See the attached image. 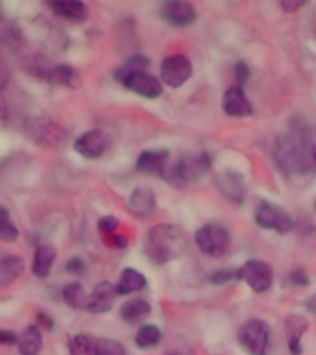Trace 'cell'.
<instances>
[{"label": "cell", "instance_id": "cell-22", "mask_svg": "<svg viewBox=\"0 0 316 355\" xmlns=\"http://www.w3.org/2000/svg\"><path fill=\"white\" fill-rule=\"evenodd\" d=\"M144 287H146V277L141 272L133 270V268H124L115 285L116 294H121V296L122 294H132L137 293V291H143Z\"/></svg>", "mask_w": 316, "mask_h": 355}, {"label": "cell", "instance_id": "cell-31", "mask_svg": "<svg viewBox=\"0 0 316 355\" xmlns=\"http://www.w3.org/2000/svg\"><path fill=\"white\" fill-rule=\"evenodd\" d=\"M65 270L69 272V274H72V276H82V274H85V270H87V266H85V263H83L80 257H72V259L67 261Z\"/></svg>", "mask_w": 316, "mask_h": 355}, {"label": "cell", "instance_id": "cell-7", "mask_svg": "<svg viewBox=\"0 0 316 355\" xmlns=\"http://www.w3.org/2000/svg\"><path fill=\"white\" fill-rule=\"evenodd\" d=\"M193 74V65L187 55H168L161 63V78L168 87H179Z\"/></svg>", "mask_w": 316, "mask_h": 355}, {"label": "cell", "instance_id": "cell-43", "mask_svg": "<svg viewBox=\"0 0 316 355\" xmlns=\"http://www.w3.org/2000/svg\"><path fill=\"white\" fill-rule=\"evenodd\" d=\"M307 305H309V309L313 311V313H316V296H313V298L309 300V304H307Z\"/></svg>", "mask_w": 316, "mask_h": 355}, {"label": "cell", "instance_id": "cell-35", "mask_svg": "<svg viewBox=\"0 0 316 355\" xmlns=\"http://www.w3.org/2000/svg\"><path fill=\"white\" fill-rule=\"evenodd\" d=\"M19 340V335L8 329H0V346H13Z\"/></svg>", "mask_w": 316, "mask_h": 355}, {"label": "cell", "instance_id": "cell-10", "mask_svg": "<svg viewBox=\"0 0 316 355\" xmlns=\"http://www.w3.org/2000/svg\"><path fill=\"white\" fill-rule=\"evenodd\" d=\"M28 133L35 143L50 146V148H55L65 141V132L55 122L46 121V119H37V121L30 122Z\"/></svg>", "mask_w": 316, "mask_h": 355}, {"label": "cell", "instance_id": "cell-25", "mask_svg": "<svg viewBox=\"0 0 316 355\" xmlns=\"http://www.w3.org/2000/svg\"><path fill=\"white\" fill-rule=\"evenodd\" d=\"M63 302H65L71 309H83L87 307L89 296L85 293V288L80 285V283H69L65 288H63Z\"/></svg>", "mask_w": 316, "mask_h": 355}, {"label": "cell", "instance_id": "cell-42", "mask_svg": "<svg viewBox=\"0 0 316 355\" xmlns=\"http://www.w3.org/2000/svg\"><path fill=\"white\" fill-rule=\"evenodd\" d=\"M113 243H115V246H119V248H122V246H126V237L124 235H115L113 237Z\"/></svg>", "mask_w": 316, "mask_h": 355}, {"label": "cell", "instance_id": "cell-17", "mask_svg": "<svg viewBox=\"0 0 316 355\" xmlns=\"http://www.w3.org/2000/svg\"><path fill=\"white\" fill-rule=\"evenodd\" d=\"M49 8L61 19H67L71 22L87 21L89 10L87 6L80 0H58V2H49Z\"/></svg>", "mask_w": 316, "mask_h": 355}, {"label": "cell", "instance_id": "cell-27", "mask_svg": "<svg viewBox=\"0 0 316 355\" xmlns=\"http://www.w3.org/2000/svg\"><path fill=\"white\" fill-rule=\"evenodd\" d=\"M96 340L91 335L80 333L69 340V354L71 355H94Z\"/></svg>", "mask_w": 316, "mask_h": 355}, {"label": "cell", "instance_id": "cell-3", "mask_svg": "<svg viewBox=\"0 0 316 355\" xmlns=\"http://www.w3.org/2000/svg\"><path fill=\"white\" fill-rule=\"evenodd\" d=\"M211 159L207 154H198V155H183L168 166L163 174V180L176 187H185L187 183L196 182L200 178L204 176L205 172L209 171Z\"/></svg>", "mask_w": 316, "mask_h": 355}, {"label": "cell", "instance_id": "cell-15", "mask_svg": "<svg viewBox=\"0 0 316 355\" xmlns=\"http://www.w3.org/2000/svg\"><path fill=\"white\" fill-rule=\"evenodd\" d=\"M216 187L220 193L233 202H240L244 198V180L238 172L222 171L215 176Z\"/></svg>", "mask_w": 316, "mask_h": 355}, {"label": "cell", "instance_id": "cell-24", "mask_svg": "<svg viewBox=\"0 0 316 355\" xmlns=\"http://www.w3.org/2000/svg\"><path fill=\"white\" fill-rule=\"evenodd\" d=\"M54 261H55L54 246H49V244L39 246V248L35 250V255H33V266H32L33 274H35L37 277H46L50 274V270H52Z\"/></svg>", "mask_w": 316, "mask_h": 355}, {"label": "cell", "instance_id": "cell-26", "mask_svg": "<svg viewBox=\"0 0 316 355\" xmlns=\"http://www.w3.org/2000/svg\"><path fill=\"white\" fill-rule=\"evenodd\" d=\"M161 340V331L159 327L154 326V324H144V326L139 327L137 335H135V344H137L141 349H150L157 346Z\"/></svg>", "mask_w": 316, "mask_h": 355}, {"label": "cell", "instance_id": "cell-30", "mask_svg": "<svg viewBox=\"0 0 316 355\" xmlns=\"http://www.w3.org/2000/svg\"><path fill=\"white\" fill-rule=\"evenodd\" d=\"M94 355H128L124 346L121 343H116L113 338H98L96 340V349Z\"/></svg>", "mask_w": 316, "mask_h": 355}, {"label": "cell", "instance_id": "cell-40", "mask_svg": "<svg viewBox=\"0 0 316 355\" xmlns=\"http://www.w3.org/2000/svg\"><path fill=\"white\" fill-rule=\"evenodd\" d=\"M4 119H8V105H6L4 96L0 93V121H4Z\"/></svg>", "mask_w": 316, "mask_h": 355}, {"label": "cell", "instance_id": "cell-32", "mask_svg": "<svg viewBox=\"0 0 316 355\" xmlns=\"http://www.w3.org/2000/svg\"><path fill=\"white\" fill-rule=\"evenodd\" d=\"M237 277V272L235 270H216L213 272L209 276L211 283H215V285H222V283L233 282Z\"/></svg>", "mask_w": 316, "mask_h": 355}, {"label": "cell", "instance_id": "cell-37", "mask_svg": "<svg viewBox=\"0 0 316 355\" xmlns=\"http://www.w3.org/2000/svg\"><path fill=\"white\" fill-rule=\"evenodd\" d=\"M248 67H246V63H237V80L238 82H246L248 80Z\"/></svg>", "mask_w": 316, "mask_h": 355}, {"label": "cell", "instance_id": "cell-36", "mask_svg": "<svg viewBox=\"0 0 316 355\" xmlns=\"http://www.w3.org/2000/svg\"><path fill=\"white\" fill-rule=\"evenodd\" d=\"M288 282L292 283V285H309V277L305 276V272L298 270H292L288 274Z\"/></svg>", "mask_w": 316, "mask_h": 355}, {"label": "cell", "instance_id": "cell-33", "mask_svg": "<svg viewBox=\"0 0 316 355\" xmlns=\"http://www.w3.org/2000/svg\"><path fill=\"white\" fill-rule=\"evenodd\" d=\"M116 227H119V218H115V216H102L98 220V230L102 233L115 232Z\"/></svg>", "mask_w": 316, "mask_h": 355}, {"label": "cell", "instance_id": "cell-6", "mask_svg": "<svg viewBox=\"0 0 316 355\" xmlns=\"http://www.w3.org/2000/svg\"><path fill=\"white\" fill-rule=\"evenodd\" d=\"M255 222L257 226L265 227V230H274L277 233H288L292 230L294 222L287 211H283L277 205L266 204L261 202L255 209Z\"/></svg>", "mask_w": 316, "mask_h": 355}, {"label": "cell", "instance_id": "cell-5", "mask_svg": "<svg viewBox=\"0 0 316 355\" xmlns=\"http://www.w3.org/2000/svg\"><path fill=\"white\" fill-rule=\"evenodd\" d=\"M196 244L205 255L220 257L229 244V232L222 224H205L196 232Z\"/></svg>", "mask_w": 316, "mask_h": 355}, {"label": "cell", "instance_id": "cell-14", "mask_svg": "<svg viewBox=\"0 0 316 355\" xmlns=\"http://www.w3.org/2000/svg\"><path fill=\"white\" fill-rule=\"evenodd\" d=\"M166 168H168V150H150L139 155L137 171L143 174H155L163 178Z\"/></svg>", "mask_w": 316, "mask_h": 355}, {"label": "cell", "instance_id": "cell-34", "mask_svg": "<svg viewBox=\"0 0 316 355\" xmlns=\"http://www.w3.org/2000/svg\"><path fill=\"white\" fill-rule=\"evenodd\" d=\"M8 82H10V67L0 58V93H4Z\"/></svg>", "mask_w": 316, "mask_h": 355}, {"label": "cell", "instance_id": "cell-41", "mask_svg": "<svg viewBox=\"0 0 316 355\" xmlns=\"http://www.w3.org/2000/svg\"><path fill=\"white\" fill-rule=\"evenodd\" d=\"M165 355H194V352L188 348H176L170 349V352H166Z\"/></svg>", "mask_w": 316, "mask_h": 355}, {"label": "cell", "instance_id": "cell-20", "mask_svg": "<svg viewBox=\"0 0 316 355\" xmlns=\"http://www.w3.org/2000/svg\"><path fill=\"white\" fill-rule=\"evenodd\" d=\"M130 209L139 216H148L154 213L155 209V196L152 193V189L139 187L135 189L130 196Z\"/></svg>", "mask_w": 316, "mask_h": 355}, {"label": "cell", "instance_id": "cell-2", "mask_svg": "<svg viewBox=\"0 0 316 355\" xmlns=\"http://www.w3.org/2000/svg\"><path fill=\"white\" fill-rule=\"evenodd\" d=\"M187 244L185 232L172 224H159L146 233L144 239V254L154 265H165L176 259Z\"/></svg>", "mask_w": 316, "mask_h": 355}, {"label": "cell", "instance_id": "cell-9", "mask_svg": "<svg viewBox=\"0 0 316 355\" xmlns=\"http://www.w3.org/2000/svg\"><path fill=\"white\" fill-rule=\"evenodd\" d=\"M111 144L109 135L102 130H91V132L82 133L74 143V148L80 155L87 157V159H96L107 152Z\"/></svg>", "mask_w": 316, "mask_h": 355}, {"label": "cell", "instance_id": "cell-4", "mask_svg": "<svg viewBox=\"0 0 316 355\" xmlns=\"http://www.w3.org/2000/svg\"><path fill=\"white\" fill-rule=\"evenodd\" d=\"M238 344L249 355H266L270 346V329L268 324L257 318H249L238 329Z\"/></svg>", "mask_w": 316, "mask_h": 355}, {"label": "cell", "instance_id": "cell-12", "mask_svg": "<svg viewBox=\"0 0 316 355\" xmlns=\"http://www.w3.org/2000/svg\"><path fill=\"white\" fill-rule=\"evenodd\" d=\"M122 83H124V87L141 94L144 98H157L163 93V85H161L159 80L144 71L133 72L128 78H124Z\"/></svg>", "mask_w": 316, "mask_h": 355}, {"label": "cell", "instance_id": "cell-18", "mask_svg": "<svg viewBox=\"0 0 316 355\" xmlns=\"http://www.w3.org/2000/svg\"><path fill=\"white\" fill-rule=\"evenodd\" d=\"M46 80L54 85H61V87L78 89L82 85V78L78 74V71L71 65H58L49 69L46 72Z\"/></svg>", "mask_w": 316, "mask_h": 355}, {"label": "cell", "instance_id": "cell-8", "mask_svg": "<svg viewBox=\"0 0 316 355\" xmlns=\"http://www.w3.org/2000/svg\"><path fill=\"white\" fill-rule=\"evenodd\" d=\"M237 277L254 288L255 293H265L272 287V268L265 261H248L237 270Z\"/></svg>", "mask_w": 316, "mask_h": 355}, {"label": "cell", "instance_id": "cell-39", "mask_svg": "<svg viewBox=\"0 0 316 355\" xmlns=\"http://www.w3.org/2000/svg\"><path fill=\"white\" fill-rule=\"evenodd\" d=\"M301 6H304V2H281V8L285 11H296L298 10V8H301Z\"/></svg>", "mask_w": 316, "mask_h": 355}, {"label": "cell", "instance_id": "cell-16", "mask_svg": "<svg viewBox=\"0 0 316 355\" xmlns=\"http://www.w3.org/2000/svg\"><path fill=\"white\" fill-rule=\"evenodd\" d=\"M222 107L229 116H248L252 115V104L240 87L227 89L222 98Z\"/></svg>", "mask_w": 316, "mask_h": 355}, {"label": "cell", "instance_id": "cell-19", "mask_svg": "<svg viewBox=\"0 0 316 355\" xmlns=\"http://www.w3.org/2000/svg\"><path fill=\"white\" fill-rule=\"evenodd\" d=\"M17 348L21 355H39L43 348V335L39 331L37 326H26L19 333Z\"/></svg>", "mask_w": 316, "mask_h": 355}, {"label": "cell", "instance_id": "cell-23", "mask_svg": "<svg viewBox=\"0 0 316 355\" xmlns=\"http://www.w3.org/2000/svg\"><path fill=\"white\" fill-rule=\"evenodd\" d=\"M150 311L152 307L146 300L133 298L121 307V318L128 324H139L150 315Z\"/></svg>", "mask_w": 316, "mask_h": 355}, {"label": "cell", "instance_id": "cell-29", "mask_svg": "<svg viewBox=\"0 0 316 355\" xmlns=\"http://www.w3.org/2000/svg\"><path fill=\"white\" fill-rule=\"evenodd\" d=\"M148 65H150V61L146 60V58H143V55H135V58H130V60H128L121 69H116L115 78L119 80V82H122L124 78H128L130 74H133V72L144 71Z\"/></svg>", "mask_w": 316, "mask_h": 355}, {"label": "cell", "instance_id": "cell-13", "mask_svg": "<svg viewBox=\"0 0 316 355\" xmlns=\"http://www.w3.org/2000/svg\"><path fill=\"white\" fill-rule=\"evenodd\" d=\"M116 298V288L113 283L109 282H102L98 283L94 291L89 296L87 307L85 311L89 313H94V315H98V313H105V311H109L113 307V302Z\"/></svg>", "mask_w": 316, "mask_h": 355}, {"label": "cell", "instance_id": "cell-38", "mask_svg": "<svg viewBox=\"0 0 316 355\" xmlns=\"http://www.w3.org/2000/svg\"><path fill=\"white\" fill-rule=\"evenodd\" d=\"M37 322L39 324H44V327H46L49 331L52 329V327H54V322H52V318H49V315H44V313H39Z\"/></svg>", "mask_w": 316, "mask_h": 355}, {"label": "cell", "instance_id": "cell-11", "mask_svg": "<svg viewBox=\"0 0 316 355\" xmlns=\"http://www.w3.org/2000/svg\"><path fill=\"white\" fill-rule=\"evenodd\" d=\"M161 17L165 19L168 24L177 28L191 26L196 21V10L191 2L185 0H170L161 6Z\"/></svg>", "mask_w": 316, "mask_h": 355}, {"label": "cell", "instance_id": "cell-28", "mask_svg": "<svg viewBox=\"0 0 316 355\" xmlns=\"http://www.w3.org/2000/svg\"><path fill=\"white\" fill-rule=\"evenodd\" d=\"M19 237V227L11 222L10 211L4 205H0V241L4 243H13Z\"/></svg>", "mask_w": 316, "mask_h": 355}, {"label": "cell", "instance_id": "cell-1", "mask_svg": "<svg viewBox=\"0 0 316 355\" xmlns=\"http://www.w3.org/2000/svg\"><path fill=\"white\" fill-rule=\"evenodd\" d=\"M274 159L287 174L316 172V128L299 121L274 144Z\"/></svg>", "mask_w": 316, "mask_h": 355}, {"label": "cell", "instance_id": "cell-21", "mask_svg": "<svg viewBox=\"0 0 316 355\" xmlns=\"http://www.w3.org/2000/svg\"><path fill=\"white\" fill-rule=\"evenodd\" d=\"M24 272V261L19 255H4L0 259V288L17 282Z\"/></svg>", "mask_w": 316, "mask_h": 355}]
</instances>
